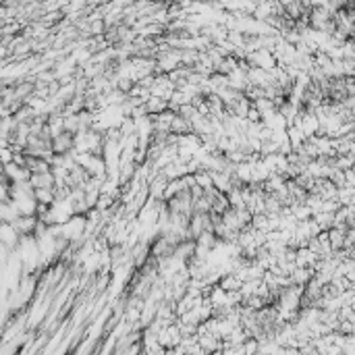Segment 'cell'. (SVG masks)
I'll return each mask as SVG.
<instances>
[{
	"mask_svg": "<svg viewBox=\"0 0 355 355\" xmlns=\"http://www.w3.org/2000/svg\"><path fill=\"white\" fill-rule=\"evenodd\" d=\"M73 144H75V137H73V133L67 129V131H62L60 135L54 137L52 150L56 152V154H67V152L73 148Z\"/></svg>",
	"mask_w": 355,
	"mask_h": 355,
	"instance_id": "6da1fadb",
	"label": "cell"
}]
</instances>
